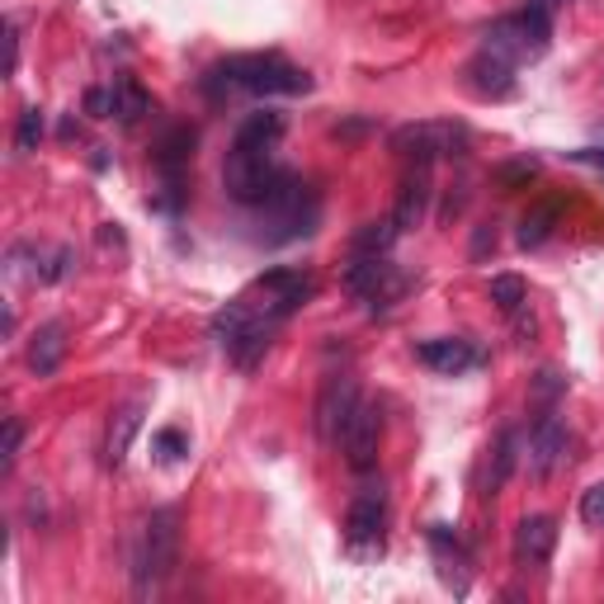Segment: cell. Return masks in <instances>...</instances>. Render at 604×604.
<instances>
[{
    "label": "cell",
    "mask_w": 604,
    "mask_h": 604,
    "mask_svg": "<svg viewBox=\"0 0 604 604\" xmlns=\"http://www.w3.org/2000/svg\"><path fill=\"white\" fill-rule=\"evenodd\" d=\"M156 449H160V458H179V454H185V435H179V430H160L156 435Z\"/></svg>",
    "instance_id": "28"
},
{
    "label": "cell",
    "mask_w": 604,
    "mask_h": 604,
    "mask_svg": "<svg viewBox=\"0 0 604 604\" xmlns=\"http://www.w3.org/2000/svg\"><path fill=\"white\" fill-rule=\"evenodd\" d=\"M491 227V223H487ZM487 227H477V241H473V255H487V246H496V232H487Z\"/></svg>",
    "instance_id": "30"
},
{
    "label": "cell",
    "mask_w": 604,
    "mask_h": 604,
    "mask_svg": "<svg viewBox=\"0 0 604 604\" xmlns=\"http://www.w3.org/2000/svg\"><path fill=\"white\" fill-rule=\"evenodd\" d=\"M382 519H388V491H382V481H364L359 496L350 500V515H345L350 543H373L382 534Z\"/></svg>",
    "instance_id": "11"
},
{
    "label": "cell",
    "mask_w": 604,
    "mask_h": 604,
    "mask_svg": "<svg viewBox=\"0 0 604 604\" xmlns=\"http://www.w3.org/2000/svg\"><path fill=\"white\" fill-rule=\"evenodd\" d=\"M38 143H43V109H38V105H29L25 114H19L14 147H19V152H38Z\"/></svg>",
    "instance_id": "24"
},
{
    "label": "cell",
    "mask_w": 604,
    "mask_h": 604,
    "mask_svg": "<svg viewBox=\"0 0 604 604\" xmlns=\"http://www.w3.org/2000/svg\"><path fill=\"white\" fill-rule=\"evenodd\" d=\"M354 407H359L354 378H327V388L316 397V435L327 439V445H340V430H345Z\"/></svg>",
    "instance_id": "9"
},
{
    "label": "cell",
    "mask_w": 604,
    "mask_h": 604,
    "mask_svg": "<svg viewBox=\"0 0 604 604\" xmlns=\"http://www.w3.org/2000/svg\"><path fill=\"white\" fill-rule=\"evenodd\" d=\"M378 445H382V411L373 407V401H359L354 416L345 420V430H340V449H345V462H350L354 473H373Z\"/></svg>",
    "instance_id": "8"
},
{
    "label": "cell",
    "mask_w": 604,
    "mask_h": 604,
    "mask_svg": "<svg viewBox=\"0 0 604 604\" xmlns=\"http://www.w3.org/2000/svg\"><path fill=\"white\" fill-rule=\"evenodd\" d=\"M147 114H152V95L137 86L133 76H118V80H114V118H118L124 128H133L137 118H147Z\"/></svg>",
    "instance_id": "20"
},
{
    "label": "cell",
    "mask_w": 604,
    "mask_h": 604,
    "mask_svg": "<svg viewBox=\"0 0 604 604\" xmlns=\"http://www.w3.org/2000/svg\"><path fill=\"white\" fill-rule=\"evenodd\" d=\"M416 359L426 369H435V373H462V369H473L477 364V350H473V340H458V335H449V340H426V345L416 350Z\"/></svg>",
    "instance_id": "15"
},
{
    "label": "cell",
    "mask_w": 604,
    "mask_h": 604,
    "mask_svg": "<svg viewBox=\"0 0 604 604\" xmlns=\"http://www.w3.org/2000/svg\"><path fill=\"white\" fill-rule=\"evenodd\" d=\"M468 86H473L477 95L506 99V95L515 90V67L506 62V57H496V52L481 48V52L473 57V62H468Z\"/></svg>",
    "instance_id": "14"
},
{
    "label": "cell",
    "mask_w": 604,
    "mask_h": 604,
    "mask_svg": "<svg viewBox=\"0 0 604 604\" xmlns=\"http://www.w3.org/2000/svg\"><path fill=\"white\" fill-rule=\"evenodd\" d=\"M204 90L213 99L232 95V90H246V95H308L312 76L298 71L293 62H284L279 52H246V57H227L223 67H213L204 76Z\"/></svg>",
    "instance_id": "1"
},
{
    "label": "cell",
    "mask_w": 604,
    "mask_h": 604,
    "mask_svg": "<svg viewBox=\"0 0 604 604\" xmlns=\"http://www.w3.org/2000/svg\"><path fill=\"white\" fill-rule=\"evenodd\" d=\"M19 445H25V426H19V416H10V420H6V449H0V473L14 468Z\"/></svg>",
    "instance_id": "26"
},
{
    "label": "cell",
    "mask_w": 604,
    "mask_h": 604,
    "mask_svg": "<svg viewBox=\"0 0 604 604\" xmlns=\"http://www.w3.org/2000/svg\"><path fill=\"white\" fill-rule=\"evenodd\" d=\"M572 160H586V166H600V171H604V152H572Z\"/></svg>",
    "instance_id": "32"
},
{
    "label": "cell",
    "mask_w": 604,
    "mask_h": 604,
    "mask_svg": "<svg viewBox=\"0 0 604 604\" xmlns=\"http://www.w3.org/2000/svg\"><path fill=\"white\" fill-rule=\"evenodd\" d=\"M538 392H543V397H553V392H562V378H557L553 369H548V373H538Z\"/></svg>",
    "instance_id": "31"
},
{
    "label": "cell",
    "mask_w": 604,
    "mask_h": 604,
    "mask_svg": "<svg viewBox=\"0 0 604 604\" xmlns=\"http://www.w3.org/2000/svg\"><path fill=\"white\" fill-rule=\"evenodd\" d=\"M137 430H143V401H133V407L114 411L109 430H105V462H109V468H118V462L128 458V445H133Z\"/></svg>",
    "instance_id": "17"
},
{
    "label": "cell",
    "mask_w": 604,
    "mask_h": 604,
    "mask_svg": "<svg viewBox=\"0 0 604 604\" xmlns=\"http://www.w3.org/2000/svg\"><path fill=\"white\" fill-rule=\"evenodd\" d=\"M86 109H90L95 118H109V114H114V90H90V95H86Z\"/></svg>",
    "instance_id": "29"
},
{
    "label": "cell",
    "mask_w": 604,
    "mask_h": 604,
    "mask_svg": "<svg viewBox=\"0 0 604 604\" xmlns=\"http://www.w3.org/2000/svg\"><path fill=\"white\" fill-rule=\"evenodd\" d=\"M179 557V515L175 510H156L143 534H137V553H133V591L147 595L175 572Z\"/></svg>",
    "instance_id": "2"
},
{
    "label": "cell",
    "mask_w": 604,
    "mask_h": 604,
    "mask_svg": "<svg viewBox=\"0 0 604 604\" xmlns=\"http://www.w3.org/2000/svg\"><path fill=\"white\" fill-rule=\"evenodd\" d=\"M562 458H567V426L557 420V411H543L529 430V473L548 481Z\"/></svg>",
    "instance_id": "10"
},
{
    "label": "cell",
    "mask_w": 604,
    "mask_h": 604,
    "mask_svg": "<svg viewBox=\"0 0 604 604\" xmlns=\"http://www.w3.org/2000/svg\"><path fill=\"white\" fill-rule=\"evenodd\" d=\"M426 208H430V166H420V160H411V171L401 175V194H397V227H420L426 223Z\"/></svg>",
    "instance_id": "12"
},
{
    "label": "cell",
    "mask_w": 604,
    "mask_h": 604,
    "mask_svg": "<svg viewBox=\"0 0 604 604\" xmlns=\"http://www.w3.org/2000/svg\"><path fill=\"white\" fill-rule=\"evenodd\" d=\"M548 33H553V14L543 10H519V14H506L496 19V25L487 29V52L506 57V62H529V57H538L543 48H548Z\"/></svg>",
    "instance_id": "5"
},
{
    "label": "cell",
    "mask_w": 604,
    "mask_h": 604,
    "mask_svg": "<svg viewBox=\"0 0 604 604\" xmlns=\"http://www.w3.org/2000/svg\"><path fill=\"white\" fill-rule=\"evenodd\" d=\"M279 137H284V114H274V109H260L236 128V143L241 147H260V152H274Z\"/></svg>",
    "instance_id": "19"
},
{
    "label": "cell",
    "mask_w": 604,
    "mask_h": 604,
    "mask_svg": "<svg viewBox=\"0 0 604 604\" xmlns=\"http://www.w3.org/2000/svg\"><path fill=\"white\" fill-rule=\"evenodd\" d=\"M491 302L506 316H515V312H525V302H529V289H525V279L519 274H496L491 279Z\"/></svg>",
    "instance_id": "23"
},
{
    "label": "cell",
    "mask_w": 604,
    "mask_h": 604,
    "mask_svg": "<svg viewBox=\"0 0 604 604\" xmlns=\"http://www.w3.org/2000/svg\"><path fill=\"white\" fill-rule=\"evenodd\" d=\"M557 217H562V204H557V198H538V204H529V213L519 217V232H515V241H519V246H525V251L543 246V241L553 236Z\"/></svg>",
    "instance_id": "18"
},
{
    "label": "cell",
    "mask_w": 604,
    "mask_h": 604,
    "mask_svg": "<svg viewBox=\"0 0 604 604\" xmlns=\"http://www.w3.org/2000/svg\"><path fill=\"white\" fill-rule=\"evenodd\" d=\"M289 171L274 166V152H260V147H241L232 143L227 152V166H223V185L227 194L236 198V204H270V194L279 189V179H284Z\"/></svg>",
    "instance_id": "3"
},
{
    "label": "cell",
    "mask_w": 604,
    "mask_h": 604,
    "mask_svg": "<svg viewBox=\"0 0 604 604\" xmlns=\"http://www.w3.org/2000/svg\"><path fill=\"white\" fill-rule=\"evenodd\" d=\"M62 359H67V327L62 321H48V327H38L29 340V369L38 378H52L62 369Z\"/></svg>",
    "instance_id": "16"
},
{
    "label": "cell",
    "mask_w": 604,
    "mask_h": 604,
    "mask_svg": "<svg viewBox=\"0 0 604 604\" xmlns=\"http://www.w3.org/2000/svg\"><path fill=\"white\" fill-rule=\"evenodd\" d=\"M534 175H538V160H506V166L496 171V185L500 189H525Z\"/></svg>",
    "instance_id": "25"
},
{
    "label": "cell",
    "mask_w": 604,
    "mask_h": 604,
    "mask_svg": "<svg viewBox=\"0 0 604 604\" xmlns=\"http://www.w3.org/2000/svg\"><path fill=\"white\" fill-rule=\"evenodd\" d=\"M265 213H270V227H274L270 241H298V236L316 232L321 198L312 194V185H302L298 175H284V179H279V189L270 194Z\"/></svg>",
    "instance_id": "4"
},
{
    "label": "cell",
    "mask_w": 604,
    "mask_h": 604,
    "mask_svg": "<svg viewBox=\"0 0 604 604\" xmlns=\"http://www.w3.org/2000/svg\"><path fill=\"white\" fill-rule=\"evenodd\" d=\"M515 462H519V435L506 430L496 439V454H491V468H487V496H496L500 487H506L510 473H515Z\"/></svg>",
    "instance_id": "21"
},
{
    "label": "cell",
    "mask_w": 604,
    "mask_h": 604,
    "mask_svg": "<svg viewBox=\"0 0 604 604\" xmlns=\"http://www.w3.org/2000/svg\"><path fill=\"white\" fill-rule=\"evenodd\" d=\"M581 515H586V525H604V481L586 491V500H581Z\"/></svg>",
    "instance_id": "27"
},
{
    "label": "cell",
    "mask_w": 604,
    "mask_h": 604,
    "mask_svg": "<svg viewBox=\"0 0 604 604\" xmlns=\"http://www.w3.org/2000/svg\"><path fill=\"white\" fill-rule=\"evenodd\" d=\"M397 217H378V223H364L354 232V255H388V246L397 241Z\"/></svg>",
    "instance_id": "22"
},
{
    "label": "cell",
    "mask_w": 604,
    "mask_h": 604,
    "mask_svg": "<svg viewBox=\"0 0 604 604\" xmlns=\"http://www.w3.org/2000/svg\"><path fill=\"white\" fill-rule=\"evenodd\" d=\"M397 152L407 160H420L430 166L435 156H462L468 152V128L462 124H416L397 133Z\"/></svg>",
    "instance_id": "7"
},
{
    "label": "cell",
    "mask_w": 604,
    "mask_h": 604,
    "mask_svg": "<svg viewBox=\"0 0 604 604\" xmlns=\"http://www.w3.org/2000/svg\"><path fill=\"white\" fill-rule=\"evenodd\" d=\"M553 548H557V525L548 515H525L519 519V529H515V557L519 562L543 567V562L553 557Z\"/></svg>",
    "instance_id": "13"
},
{
    "label": "cell",
    "mask_w": 604,
    "mask_h": 604,
    "mask_svg": "<svg viewBox=\"0 0 604 604\" xmlns=\"http://www.w3.org/2000/svg\"><path fill=\"white\" fill-rule=\"evenodd\" d=\"M345 289L354 298H364L369 312H388L401 298V289H407V279H401V270L388 265L382 255H354L350 270H345Z\"/></svg>",
    "instance_id": "6"
}]
</instances>
